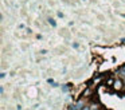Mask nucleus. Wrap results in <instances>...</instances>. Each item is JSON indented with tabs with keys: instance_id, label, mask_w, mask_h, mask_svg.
Here are the masks:
<instances>
[{
	"instance_id": "5",
	"label": "nucleus",
	"mask_w": 125,
	"mask_h": 110,
	"mask_svg": "<svg viewBox=\"0 0 125 110\" xmlns=\"http://www.w3.org/2000/svg\"><path fill=\"white\" fill-rule=\"evenodd\" d=\"M82 110H92V109H90V105H86V106H85Z\"/></svg>"
},
{
	"instance_id": "1",
	"label": "nucleus",
	"mask_w": 125,
	"mask_h": 110,
	"mask_svg": "<svg viewBox=\"0 0 125 110\" xmlns=\"http://www.w3.org/2000/svg\"><path fill=\"white\" fill-rule=\"evenodd\" d=\"M113 89L116 91H120V90H122L124 89V80L121 79V78H118V79H116L114 80V83H113Z\"/></svg>"
},
{
	"instance_id": "6",
	"label": "nucleus",
	"mask_w": 125,
	"mask_h": 110,
	"mask_svg": "<svg viewBox=\"0 0 125 110\" xmlns=\"http://www.w3.org/2000/svg\"><path fill=\"white\" fill-rule=\"evenodd\" d=\"M124 69H125V67H124Z\"/></svg>"
},
{
	"instance_id": "2",
	"label": "nucleus",
	"mask_w": 125,
	"mask_h": 110,
	"mask_svg": "<svg viewBox=\"0 0 125 110\" xmlns=\"http://www.w3.org/2000/svg\"><path fill=\"white\" fill-rule=\"evenodd\" d=\"M85 106H86V99H79L75 103V110H82Z\"/></svg>"
},
{
	"instance_id": "3",
	"label": "nucleus",
	"mask_w": 125,
	"mask_h": 110,
	"mask_svg": "<svg viewBox=\"0 0 125 110\" xmlns=\"http://www.w3.org/2000/svg\"><path fill=\"white\" fill-rule=\"evenodd\" d=\"M90 94H92V87L86 89V90H85L83 93H82V97H83V98H89V97H90Z\"/></svg>"
},
{
	"instance_id": "4",
	"label": "nucleus",
	"mask_w": 125,
	"mask_h": 110,
	"mask_svg": "<svg viewBox=\"0 0 125 110\" xmlns=\"http://www.w3.org/2000/svg\"><path fill=\"white\" fill-rule=\"evenodd\" d=\"M90 109H92V110H98V109H100V105H98V103H92V105H90Z\"/></svg>"
},
{
	"instance_id": "7",
	"label": "nucleus",
	"mask_w": 125,
	"mask_h": 110,
	"mask_svg": "<svg viewBox=\"0 0 125 110\" xmlns=\"http://www.w3.org/2000/svg\"><path fill=\"white\" fill-rule=\"evenodd\" d=\"M98 110H100V109H98Z\"/></svg>"
}]
</instances>
